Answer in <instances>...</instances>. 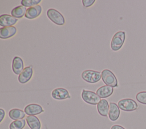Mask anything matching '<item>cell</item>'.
I'll use <instances>...</instances> for the list:
<instances>
[{
    "instance_id": "6da1fadb",
    "label": "cell",
    "mask_w": 146,
    "mask_h": 129,
    "mask_svg": "<svg viewBox=\"0 0 146 129\" xmlns=\"http://www.w3.org/2000/svg\"><path fill=\"white\" fill-rule=\"evenodd\" d=\"M102 79L103 82L108 86L112 88L118 86V82L114 73L110 70L106 69L102 72Z\"/></svg>"
},
{
    "instance_id": "7a4b0ae2",
    "label": "cell",
    "mask_w": 146,
    "mask_h": 129,
    "mask_svg": "<svg viewBox=\"0 0 146 129\" xmlns=\"http://www.w3.org/2000/svg\"><path fill=\"white\" fill-rule=\"evenodd\" d=\"M82 79L90 84H95L99 82L102 78V73L100 72L94 70H86L81 74Z\"/></svg>"
},
{
    "instance_id": "3957f363",
    "label": "cell",
    "mask_w": 146,
    "mask_h": 129,
    "mask_svg": "<svg viewBox=\"0 0 146 129\" xmlns=\"http://www.w3.org/2000/svg\"><path fill=\"white\" fill-rule=\"evenodd\" d=\"M125 39V33L124 31H118L113 36L111 42V48L112 51H117L123 46Z\"/></svg>"
},
{
    "instance_id": "277c9868",
    "label": "cell",
    "mask_w": 146,
    "mask_h": 129,
    "mask_svg": "<svg viewBox=\"0 0 146 129\" xmlns=\"http://www.w3.org/2000/svg\"><path fill=\"white\" fill-rule=\"evenodd\" d=\"M81 97L86 103L92 105H98L101 100L100 97L96 93L85 89L82 90Z\"/></svg>"
},
{
    "instance_id": "5b68a950",
    "label": "cell",
    "mask_w": 146,
    "mask_h": 129,
    "mask_svg": "<svg viewBox=\"0 0 146 129\" xmlns=\"http://www.w3.org/2000/svg\"><path fill=\"white\" fill-rule=\"evenodd\" d=\"M117 105L120 109L124 111H133L137 110L138 105L136 101L131 98H124L120 100Z\"/></svg>"
},
{
    "instance_id": "8992f818",
    "label": "cell",
    "mask_w": 146,
    "mask_h": 129,
    "mask_svg": "<svg viewBox=\"0 0 146 129\" xmlns=\"http://www.w3.org/2000/svg\"><path fill=\"white\" fill-rule=\"evenodd\" d=\"M47 16L51 22L58 26H62L65 23L63 15L54 9H49L47 11Z\"/></svg>"
},
{
    "instance_id": "52a82bcc",
    "label": "cell",
    "mask_w": 146,
    "mask_h": 129,
    "mask_svg": "<svg viewBox=\"0 0 146 129\" xmlns=\"http://www.w3.org/2000/svg\"><path fill=\"white\" fill-rule=\"evenodd\" d=\"M51 97L56 100H63L71 98L68 91L63 88L54 89L51 92Z\"/></svg>"
},
{
    "instance_id": "ba28073f",
    "label": "cell",
    "mask_w": 146,
    "mask_h": 129,
    "mask_svg": "<svg viewBox=\"0 0 146 129\" xmlns=\"http://www.w3.org/2000/svg\"><path fill=\"white\" fill-rule=\"evenodd\" d=\"M33 74V68L31 65L25 68L22 73L18 76V81L21 84H26L32 77Z\"/></svg>"
},
{
    "instance_id": "9c48e42d",
    "label": "cell",
    "mask_w": 146,
    "mask_h": 129,
    "mask_svg": "<svg viewBox=\"0 0 146 129\" xmlns=\"http://www.w3.org/2000/svg\"><path fill=\"white\" fill-rule=\"evenodd\" d=\"M24 111L27 115H35L41 114L44 112V110L42 107L35 103H31L27 105L24 109Z\"/></svg>"
},
{
    "instance_id": "30bf717a",
    "label": "cell",
    "mask_w": 146,
    "mask_h": 129,
    "mask_svg": "<svg viewBox=\"0 0 146 129\" xmlns=\"http://www.w3.org/2000/svg\"><path fill=\"white\" fill-rule=\"evenodd\" d=\"M17 21V18L9 14H2L0 16V26L3 27L13 26Z\"/></svg>"
},
{
    "instance_id": "8fae6325",
    "label": "cell",
    "mask_w": 146,
    "mask_h": 129,
    "mask_svg": "<svg viewBox=\"0 0 146 129\" xmlns=\"http://www.w3.org/2000/svg\"><path fill=\"white\" fill-rule=\"evenodd\" d=\"M24 69L23 60L19 56L14 57L12 61V69L13 72L15 74L19 75Z\"/></svg>"
},
{
    "instance_id": "7c38bea8",
    "label": "cell",
    "mask_w": 146,
    "mask_h": 129,
    "mask_svg": "<svg viewBox=\"0 0 146 129\" xmlns=\"http://www.w3.org/2000/svg\"><path fill=\"white\" fill-rule=\"evenodd\" d=\"M42 11V7L39 5L33 7H30L27 9L25 16L29 19H35L40 15Z\"/></svg>"
},
{
    "instance_id": "4fadbf2b",
    "label": "cell",
    "mask_w": 146,
    "mask_h": 129,
    "mask_svg": "<svg viewBox=\"0 0 146 129\" xmlns=\"http://www.w3.org/2000/svg\"><path fill=\"white\" fill-rule=\"evenodd\" d=\"M120 114V109L118 105L114 102H111L110 103V108L108 112V118L112 121H116L119 118Z\"/></svg>"
},
{
    "instance_id": "5bb4252c",
    "label": "cell",
    "mask_w": 146,
    "mask_h": 129,
    "mask_svg": "<svg viewBox=\"0 0 146 129\" xmlns=\"http://www.w3.org/2000/svg\"><path fill=\"white\" fill-rule=\"evenodd\" d=\"M17 28L14 26L1 27L0 28V38L6 39L13 37L17 33Z\"/></svg>"
},
{
    "instance_id": "9a60e30c",
    "label": "cell",
    "mask_w": 146,
    "mask_h": 129,
    "mask_svg": "<svg viewBox=\"0 0 146 129\" xmlns=\"http://www.w3.org/2000/svg\"><path fill=\"white\" fill-rule=\"evenodd\" d=\"M113 92V88L108 85H104L99 88L96 90V94L100 98H106L111 96Z\"/></svg>"
},
{
    "instance_id": "2e32d148",
    "label": "cell",
    "mask_w": 146,
    "mask_h": 129,
    "mask_svg": "<svg viewBox=\"0 0 146 129\" xmlns=\"http://www.w3.org/2000/svg\"><path fill=\"white\" fill-rule=\"evenodd\" d=\"M110 105L108 101L105 99H102L97 105V110L99 114L103 116H107L108 115Z\"/></svg>"
},
{
    "instance_id": "e0dca14e",
    "label": "cell",
    "mask_w": 146,
    "mask_h": 129,
    "mask_svg": "<svg viewBox=\"0 0 146 129\" xmlns=\"http://www.w3.org/2000/svg\"><path fill=\"white\" fill-rule=\"evenodd\" d=\"M26 120L30 129H40L41 123L38 118L36 116H28L26 117Z\"/></svg>"
},
{
    "instance_id": "ac0fdd59",
    "label": "cell",
    "mask_w": 146,
    "mask_h": 129,
    "mask_svg": "<svg viewBox=\"0 0 146 129\" xmlns=\"http://www.w3.org/2000/svg\"><path fill=\"white\" fill-rule=\"evenodd\" d=\"M25 112L18 109H13L9 112V116L14 120L22 119L25 117Z\"/></svg>"
},
{
    "instance_id": "d6986e66",
    "label": "cell",
    "mask_w": 146,
    "mask_h": 129,
    "mask_svg": "<svg viewBox=\"0 0 146 129\" xmlns=\"http://www.w3.org/2000/svg\"><path fill=\"white\" fill-rule=\"evenodd\" d=\"M27 9L26 7L21 5L13 8L11 11V14L15 18H21L25 15Z\"/></svg>"
},
{
    "instance_id": "ffe728a7",
    "label": "cell",
    "mask_w": 146,
    "mask_h": 129,
    "mask_svg": "<svg viewBox=\"0 0 146 129\" xmlns=\"http://www.w3.org/2000/svg\"><path fill=\"white\" fill-rule=\"evenodd\" d=\"M26 125V120L23 119L13 121L9 125V129H23Z\"/></svg>"
},
{
    "instance_id": "44dd1931",
    "label": "cell",
    "mask_w": 146,
    "mask_h": 129,
    "mask_svg": "<svg viewBox=\"0 0 146 129\" xmlns=\"http://www.w3.org/2000/svg\"><path fill=\"white\" fill-rule=\"evenodd\" d=\"M41 1V0H22L21 4L25 7H30L38 5Z\"/></svg>"
},
{
    "instance_id": "7402d4cb",
    "label": "cell",
    "mask_w": 146,
    "mask_h": 129,
    "mask_svg": "<svg viewBox=\"0 0 146 129\" xmlns=\"http://www.w3.org/2000/svg\"><path fill=\"white\" fill-rule=\"evenodd\" d=\"M136 100L140 103L146 105V91H140L136 95Z\"/></svg>"
},
{
    "instance_id": "603a6c76",
    "label": "cell",
    "mask_w": 146,
    "mask_h": 129,
    "mask_svg": "<svg viewBox=\"0 0 146 129\" xmlns=\"http://www.w3.org/2000/svg\"><path fill=\"white\" fill-rule=\"evenodd\" d=\"M95 2V0H82V3L84 7H89Z\"/></svg>"
},
{
    "instance_id": "cb8c5ba5",
    "label": "cell",
    "mask_w": 146,
    "mask_h": 129,
    "mask_svg": "<svg viewBox=\"0 0 146 129\" xmlns=\"http://www.w3.org/2000/svg\"><path fill=\"white\" fill-rule=\"evenodd\" d=\"M0 114H1V120H0V122L1 123L5 116V111L3 109H0Z\"/></svg>"
},
{
    "instance_id": "d4e9b609",
    "label": "cell",
    "mask_w": 146,
    "mask_h": 129,
    "mask_svg": "<svg viewBox=\"0 0 146 129\" xmlns=\"http://www.w3.org/2000/svg\"><path fill=\"white\" fill-rule=\"evenodd\" d=\"M111 129H125V128L120 125L115 124L111 127Z\"/></svg>"
}]
</instances>
